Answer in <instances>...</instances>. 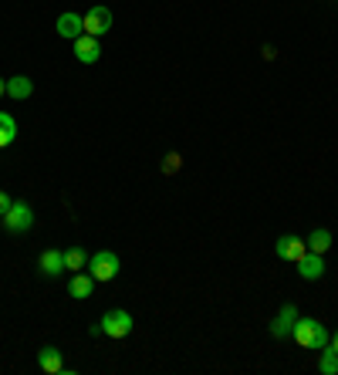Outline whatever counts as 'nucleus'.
I'll return each mask as SVG.
<instances>
[{"label":"nucleus","mask_w":338,"mask_h":375,"mask_svg":"<svg viewBox=\"0 0 338 375\" xmlns=\"http://www.w3.org/2000/svg\"><path fill=\"white\" fill-rule=\"evenodd\" d=\"M291 338L298 341L301 349H328V341H332V335H328V328L318 318H301L295 322V332H291Z\"/></svg>","instance_id":"f257e3e1"},{"label":"nucleus","mask_w":338,"mask_h":375,"mask_svg":"<svg viewBox=\"0 0 338 375\" xmlns=\"http://www.w3.org/2000/svg\"><path fill=\"white\" fill-rule=\"evenodd\" d=\"M0 223H4L7 233H27L34 227V210L27 207V203H14V207L0 217Z\"/></svg>","instance_id":"f03ea898"},{"label":"nucleus","mask_w":338,"mask_h":375,"mask_svg":"<svg viewBox=\"0 0 338 375\" xmlns=\"http://www.w3.org/2000/svg\"><path fill=\"white\" fill-rule=\"evenodd\" d=\"M118 267H122V264H118V257L112 254V250H95L91 260H88V274L95 277V281H112V277L118 274Z\"/></svg>","instance_id":"7ed1b4c3"},{"label":"nucleus","mask_w":338,"mask_h":375,"mask_svg":"<svg viewBox=\"0 0 338 375\" xmlns=\"http://www.w3.org/2000/svg\"><path fill=\"white\" fill-rule=\"evenodd\" d=\"M98 324H102V335L126 338L132 332V314H129V311H122V308H112V311H105Z\"/></svg>","instance_id":"20e7f679"},{"label":"nucleus","mask_w":338,"mask_h":375,"mask_svg":"<svg viewBox=\"0 0 338 375\" xmlns=\"http://www.w3.org/2000/svg\"><path fill=\"white\" fill-rule=\"evenodd\" d=\"M81 17H85V34H91V38H102L112 31V11L105 4L88 7V14H81Z\"/></svg>","instance_id":"39448f33"},{"label":"nucleus","mask_w":338,"mask_h":375,"mask_svg":"<svg viewBox=\"0 0 338 375\" xmlns=\"http://www.w3.org/2000/svg\"><path fill=\"white\" fill-rule=\"evenodd\" d=\"M274 250H277V257H281V260H291V264H298V260L308 254V244H304L301 237H295V233H285V237H277Z\"/></svg>","instance_id":"423d86ee"},{"label":"nucleus","mask_w":338,"mask_h":375,"mask_svg":"<svg viewBox=\"0 0 338 375\" xmlns=\"http://www.w3.org/2000/svg\"><path fill=\"white\" fill-rule=\"evenodd\" d=\"M58 38H65V41H78L81 34H85V17L75 11H65L61 17H58Z\"/></svg>","instance_id":"0eeeda50"},{"label":"nucleus","mask_w":338,"mask_h":375,"mask_svg":"<svg viewBox=\"0 0 338 375\" xmlns=\"http://www.w3.org/2000/svg\"><path fill=\"white\" fill-rule=\"evenodd\" d=\"M71 44H75V58H78L81 65H95L102 58V44H98V38H91V34H81Z\"/></svg>","instance_id":"6e6552de"},{"label":"nucleus","mask_w":338,"mask_h":375,"mask_svg":"<svg viewBox=\"0 0 338 375\" xmlns=\"http://www.w3.org/2000/svg\"><path fill=\"white\" fill-rule=\"evenodd\" d=\"M295 322H298V308H295V304H285V308L277 311V318L271 322V335L274 338H291Z\"/></svg>","instance_id":"1a4fd4ad"},{"label":"nucleus","mask_w":338,"mask_h":375,"mask_svg":"<svg viewBox=\"0 0 338 375\" xmlns=\"http://www.w3.org/2000/svg\"><path fill=\"white\" fill-rule=\"evenodd\" d=\"M295 267H298V274L304 277V281H318V277L325 274V257L308 250V254H304V257H301L298 264H295Z\"/></svg>","instance_id":"9d476101"},{"label":"nucleus","mask_w":338,"mask_h":375,"mask_svg":"<svg viewBox=\"0 0 338 375\" xmlns=\"http://www.w3.org/2000/svg\"><path fill=\"white\" fill-rule=\"evenodd\" d=\"M91 291H95V277H91V274H85V271L71 274V281H68V294H71V298L85 301V298H91Z\"/></svg>","instance_id":"9b49d317"},{"label":"nucleus","mask_w":338,"mask_h":375,"mask_svg":"<svg viewBox=\"0 0 338 375\" xmlns=\"http://www.w3.org/2000/svg\"><path fill=\"white\" fill-rule=\"evenodd\" d=\"M38 365H41V372H48V375L65 372V359H61V351L54 349V345H44L38 351Z\"/></svg>","instance_id":"f8f14e48"},{"label":"nucleus","mask_w":338,"mask_h":375,"mask_svg":"<svg viewBox=\"0 0 338 375\" xmlns=\"http://www.w3.org/2000/svg\"><path fill=\"white\" fill-rule=\"evenodd\" d=\"M38 264H41L44 277H58V274L65 271V250H44Z\"/></svg>","instance_id":"ddd939ff"},{"label":"nucleus","mask_w":338,"mask_h":375,"mask_svg":"<svg viewBox=\"0 0 338 375\" xmlns=\"http://www.w3.org/2000/svg\"><path fill=\"white\" fill-rule=\"evenodd\" d=\"M34 95V81L27 75H14L7 78V98H17V102H24V98H31Z\"/></svg>","instance_id":"4468645a"},{"label":"nucleus","mask_w":338,"mask_h":375,"mask_svg":"<svg viewBox=\"0 0 338 375\" xmlns=\"http://www.w3.org/2000/svg\"><path fill=\"white\" fill-rule=\"evenodd\" d=\"M304 244H308V250H312V254H322V257H325L328 250H332V230H325V227H322V230H314L312 237L304 240Z\"/></svg>","instance_id":"2eb2a0df"},{"label":"nucleus","mask_w":338,"mask_h":375,"mask_svg":"<svg viewBox=\"0 0 338 375\" xmlns=\"http://www.w3.org/2000/svg\"><path fill=\"white\" fill-rule=\"evenodd\" d=\"M14 139H17V122H14V115L0 112V149H7Z\"/></svg>","instance_id":"dca6fc26"},{"label":"nucleus","mask_w":338,"mask_h":375,"mask_svg":"<svg viewBox=\"0 0 338 375\" xmlns=\"http://www.w3.org/2000/svg\"><path fill=\"white\" fill-rule=\"evenodd\" d=\"M85 264H88V254H85L81 247H68L65 250V271H85Z\"/></svg>","instance_id":"f3484780"},{"label":"nucleus","mask_w":338,"mask_h":375,"mask_svg":"<svg viewBox=\"0 0 338 375\" xmlns=\"http://www.w3.org/2000/svg\"><path fill=\"white\" fill-rule=\"evenodd\" d=\"M318 372H322V375H338V351L322 349V362H318Z\"/></svg>","instance_id":"a211bd4d"},{"label":"nucleus","mask_w":338,"mask_h":375,"mask_svg":"<svg viewBox=\"0 0 338 375\" xmlns=\"http://www.w3.org/2000/svg\"><path fill=\"white\" fill-rule=\"evenodd\" d=\"M180 153H169L166 159H163V173H166V176H173V173H180Z\"/></svg>","instance_id":"6ab92c4d"},{"label":"nucleus","mask_w":338,"mask_h":375,"mask_svg":"<svg viewBox=\"0 0 338 375\" xmlns=\"http://www.w3.org/2000/svg\"><path fill=\"white\" fill-rule=\"evenodd\" d=\"M11 207H14V200H11L7 193H0V217H4V213H7Z\"/></svg>","instance_id":"aec40b11"},{"label":"nucleus","mask_w":338,"mask_h":375,"mask_svg":"<svg viewBox=\"0 0 338 375\" xmlns=\"http://www.w3.org/2000/svg\"><path fill=\"white\" fill-rule=\"evenodd\" d=\"M328 349H332V351H338V332L332 335V341H328Z\"/></svg>","instance_id":"412c9836"},{"label":"nucleus","mask_w":338,"mask_h":375,"mask_svg":"<svg viewBox=\"0 0 338 375\" xmlns=\"http://www.w3.org/2000/svg\"><path fill=\"white\" fill-rule=\"evenodd\" d=\"M4 95H7V81L0 78V98H4Z\"/></svg>","instance_id":"4be33fe9"}]
</instances>
